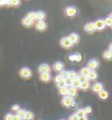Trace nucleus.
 I'll use <instances>...</instances> for the list:
<instances>
[{
    "instance_id": "1",
    "label": "nucleus",
    "mask_w": 112,
    "mask_h": 120,
    "mask_svg": "<svg viewBox=\"0 0 112 120\" xmlns=\"http://www.w3.org/2000/svg\"><path fill=\"white\" fill-rule=\"evenodd\" d=\"M19 75L20 76L24 78V79H29L32 77V70L30 69L29 68H22L19 71Z\"/></svg>"
},
{
    "instance_id": "2",
    "label": "nucleus",
    "mask_w": 112,
    "mask_h": 120,
    "mask_svg": "<svg viewBox=\"0 0 112 120\" xmlns=\"http://www.w3.org/2000/svg\"><path fill=\"white\" fill-rule=\"evenodd\" d=\"M60 45H61V47H64V48L69 49V48H71V47H73L74 44L71 42V40H69L68 37H63L62 39L60 40Z\"/></svg>"
},
{
    "instance_id": "3",
    "label": "nucleus",
    "mask_w": 112,
    "mask_h": 120,
    "mask_svg": "<svg viewBox=\"0 0 112 120\" xmlns=\"http://www.w3.org/2000/svg\"><path fill=\"white\" fill-rule=\"evenodd\" d=\"M65 13L67 17H75L77 14V8L75 6H68L65 9Z\"/></svg>"
},
{
    "instance_id": "4",
    "label": "nucleus",
    "mask_w": 112,
    "mask_h": 120,
    "mask_svg": "<svg viewBox=\"0 0 112 120\" xmlns=\"http://www.w3.org/2000/svg\"><path fill=\"white\" fill-rule=\"evenodd\" d=\"M73 103H74V99H73V97H69V96H65L61 100L62 105H64L67 108H69L73 104Z\"/></svg>"
},
{
    "instance_id": "5",
    "label": "nucleus",
    "mask_w": 112,
    "mask_h": 120,
    "mask_svg": "<svg viewBox=\"0 0 112 120\" xmlns=\"http://www.w3.org/2000/svg\"><path fill=\"white\" fill-rule=\"evenodd\" d=\"M95 27H96V30H98V31H102L103 30L104 28H105V23H104V20L103 19H99L96 20L95 22Z\"/></svg>"
},
{
    "instance_id": "6",
    "label": "nucleus",
    "mask_w": 112,
    "mask_h": 120,
    "mask_svg": "<svg viewBox=\"0 0 112 120\" xmlns=\"http://www.w3.org/2000/svg\"><path fill=\"white\" fill-rule=\"evenodd\" d=\"M99 67V61L96 59H91L88 62V68L90 70H96Z\"/></svg>"
},
{
    "instance_id": "7",
    "label": "nucleus",
    "mask_w": 112,
    "mask_h": 120,
    "mask_svg": "<svg viewBox=\"0 0 112 120\" xmlns=\"http://www.w3.org/2000/svg\"><path fill=\"white\" fill-rule=\"evenodd\" d=\"M46 26H47V25L44 20H40L36 23V29L40 32H43L46 30Z\"/></svg>"
},
{
    "instance_id": "8",
    "label": "nucleus",
    "mask_w": 112,
    "mask_h": 120,
    "mask_svg": "<svg viewBox=\"0 0 112 120\" xmlns=\"http://www.w3.org/2000/svg\"><path fill=\"white\" fill-rule=\"evenodd\" d=\"M84 29L87 33L89 34H93L95 31H96V27H95V24L93 22H89V23L86 24L85 26H84Z\"/></svg>"
},
{
    "instance_id": "9",
    "label": "nucleus",
    "mask_w": 112,
    "mask_h": 120,
    "mask_svg": "<svg viewBox=\"0 0 112 120\" xmlns=\"http://www.w3.org/2000/svg\"><path fill=\"white\" fill-rule=\"evenodd\" d=\"M39 71L40 73H50L51 71V68L48 64H41L40 67H39Z\"/></svg>"
},
{
    "instance_id": "10",
    "label": "nucleus",
    "mask_w": 112,
    "mask_h": 120,
    "mask_svg": "<svg viewBox=\"0 0 112 120\" xmlns=\"http://www.w3.org/2000/svg\"><path fill=\"white\" fill-rule=\"evenodd\" d=\"M22 25L26 27H31L33 25V20H32L28 17H25L22 19Z\"/></svg>"
},
{
    "instance_id": "11",
    "label": "nucleus",
    "mask_w": 112,
    "mask_h": 120,
    "mask_svg": "<svg viewBox=\"0 0 112 120\" xmlns=\"http://www.w3.org/2000/svg\"><path fill=\"white\" fill-rule=\"evenodd\" d=\"M51 75L50 73H41L40 74V79L42 82H49L51 80Z\"/></svg>"
},
{
    "instance_id": "12",
    "label": "nucleus",
    "mask_w": 112,
    "mask_h": 120,
    "mask_svg": "<svg viewBox=\"0 0 112 120\" xmlns=\"http://www.w3.org/2000/svg\"><path fill=\"white\" fill-rule=\"evenodd\" d=\"M68 38H69V40H71V42H72L73 44H76L79 42L80 37H79V35L77 34H75V33L71 34L69 36H68Z\"/></svg>"
},
{
    "instance_id": "13",
    "label": "nucleus",
    "mask_w": 112,
    "mask_h": 120,
    "mask_svg": "<svg viewBox=\"0 0 112 120\" xmlns=\"http://www.w3.org/2000/svg\"><path fill=\"white\" fill-rule=\"evenodd\" d=\"M64 68V64L60 61H56L55 63L53 64V69L55 70L56 72H60L62 71Z\"/></svg>"
},
{
    "instance_id": "14",
    "label": "nucleus",
    "mask_w": 112,
    "mask_h": 120,
    "mask_svg": "<svg viewBox=\"0 0 112 120\" xmlns=\"http://www.w3.org/2000/svg\"><path fill=\"white\" fill-rule=\"evenodd\" d=\"M102 90H103V85H102V83H101V82H96V83L92 86V90L94 92L98 93L99 91H101Z\"/></svg>"
},
{
    "instance_id": "15",
    "label": "nucleus",
    "mask_w": 112,
    "mask_h": 120,
    "mask_svg": "<svg viewBox=\"0 0 112 120\" xmlns=\"http://www.w3.org/2000/svg\"><path fill=\"white\" fill-rule=\"evenodd\" d=\"M98 96L102 100H106V99L109 97V93H108L107 90H102L101 91H99L98 92Z\"/></svg>"
},
{
    "instance_id": "16",
    "label": "nucleus",
    "mask_w": 112,
    "mask_h": 120,
    "mask_svg": "<svg viewBox=\"0 0 112 120\" xmlns=\"http://www.w3.org/2000/svg\"><path fill=\"white\" fill-rule=\"evenodd\" d=\"M46 19V13L43 11H36V19L38 21L40 20H44Z\"/></svg>"
},
{
    "instance_id": "17",
    "label": "nucleus",
    "mask_w": 112,
    "mask_h": 120,
    "mask_svg": "<svg viewBox=\"0 0 112 120\" xmlns=\"http://www.w3.org/2000/svg\"><path fill=\"white\" fill-rule=\"evenodd\" d=\"M76 95H77V89H76V88H74L73 86L68 88L67 96H69V97H75Z\"/></svg>"
},
{
    "instance_id": "18",
    "label": "nucleus",
    "mask_w": 112,
    "mask_h": 120,
    "mask_svg": "<svg viewBox=\"0 0 112 120\" xmlns=\"http://www.w3.org/2000/svg\"><path fill=\"white\" fill-rule=\"evenodd\" d=\"M98 76V75L97 73L96 72V70H90L89 71V75H88V78H89V80H96V78Z\"/></svg>"
},
{
    "instance_id": "19",
    "label": "nucleus",
    "mask_w": 112,
    "mask_h": 120,
    "mask_svg": "<svg viewBox=\"0 0 112 120\" xmlns=\"http://www.w3.org/2000/svg\"><path fill=\"white\" fill-rule=\"evenodd\" d=\"M102 56H103V58L105 59V60H112V51L111 50H106L104 53H103V54H102Z\"/></svg>"
},
{
    "instance_id": "20",
    "label": "nucleus",
    "mask_w": 112,
    "mask_h": 120,
    "mask_svg": "<svg viewBox=\"0 0 112 120\" xmlns=\"http://www.w3.org/2000/svg\"><path fill=\"white\" fill-rule=\"evenodd\" d=\"M72 86L74 87V88H76V89L80 88V86H81V81L79 80L78 76L76 77V78H75V79H73V84H72Z\"/></svg>"
},
{
    "instance_id": "21",
    "label": "nucleus",
    "mask_w": 112,
    "mask_h": 120,
    "mask_svg": "<svg viewBox=\"0 0 112 120\" xmlns=\"http://www.w3.org/2000/svg\"><path fill=\"white\" fill-rule=\"evenodd\" d=\"M33 117H34V115L32 111H29V110H26V115H25V118L24 119L26 120H33Z\"/></svg>"
},
{
    "instance_id": "22",
    "label": "nucleus",
    "mask_w": 112,
    "mask_h": 120,
    "mask_svg": "<svg viewBox=\"0 0 112 120\" xmlns=\"http://www.w3.org/2000/svg\"><path fill=\"white\" fill-rule=\"evenodd\" d=\"M59 93L62 96H67L68 93V88L67 87H63V88H60L59 89Z\"/></svg>"
},
{
    "instance_id": "23",
    "label": "nucleus",
    "mask_w": 112,
    "mask_h": 120,
    "mask_svg": "<svg viewBox=\"0 0 112 120\" xmlns=\"http://www.w3.org/2000/svg\"><path fill=\"white\" fill-rule=\"evenodd\" d=\"M89 87H90V84H89V81H87V82H81V86H80V88H81V90H87Z\"/></svg>"
},
{
    "instance_id": "24",
    "label": "nucleus",
    "mask_w": 112,
    "mask_h": 120,
    "mask_svg": "<svg viewBox=\"0 0 112 120\" xmlns=\"http://www.w3.org/2000/svg\"><path fill=\"white\" fill-rule=\"evenodd\" d=\"M89 71H90V69H89L88 67H83L82 69L80 70V74H81V75H86V76H88Z\"/></svg>"
},
{
    "instance_id": "25",
    "label": "nucleus",
    "mask_w": 112,
    "mask_h": 120,
    "mask_svg": "<svg viewBox=\"0 0 112 120\" xmlns=\"http://www.w3.org/2000/svg\"><path fill=\"white\" fill-rule=\"evenodd\" d=\"M20 3H21V1H20V0H11L10 2H8V3H7V4H10V5H11V6L17 7V6H19V5Z\"/></svg>"
},
{
    "instance_id": "26",
    "label": "nucleus",
    "mask_w": 112,
    "mask_h": 120,
    "mask_svg": "<svg viewBox=\"0 0 112 120\" xmlns=\"http://www.w3.org/2000/svg\"><path fill=\"white\" fill-rule=\"evenodd\" d=\"M26 110H24V109H19V110L17 111V115L22 119V118H25V115H26Z\"/></svg>"
},
{
    "instance_id": "27",
    "label": "nucleus",
    "mask_w": 112,
    "mask_h": 120,
    "mask_svg": "<svg viewBox=\"0 0 112 120\" xmlns=\"http://www.w3.org/2000/svg\"><path fill=\"white\" fill-rule=\"evenodd\" d=\"M75 114L78 116V117H83V116H86L87 114H86L85 112V110L84 109H78V110H76Z\"/></svg>"
},
{
    "instance_id": "28",
    "label": "nucleus",
    "mask_w": 112,
    "mask_h": 120,
    "mask_svg": "<svg viewBox=\"0 0 112 120\" xmlns=\"http://www.w3.org/2000/svg\"><path fill=\"white\" fill-rule=\"evenodd\" d=\"M26 17H28L29 19H31L32 20H35L36 19V11H29L28 13H27Z\"/></svg>"
},
{
    "instance_id": "29",
    "label": "nucleus",
    "mask_w": 112,
    "mask_h": 120,
    "mask_svg": "<svg viewBox=\"0 0 112 120\" xmlns=\"http://www.w3.org/2000/svg\"><path fill=\"white\" fill-rule=\"evenodd\" d=\"M67 75H68V77H70L71 79H75V78H76V77L78 76L77 73H76L75 71H74V70L67 71Z\"/></svg>"
},
{
    "instance_id": "30",
    "label": "nucleus",
    "mask_w": 112,
    "mask_h": 120,
    "mask_svg": "<svg viewBox=\"0 0 112 120\" xmlns=\"http://www.w3.org/2000/svg\"><path fill=\"white\" fill-rule=\"evenodd\" d=\"M103 20H104L105 26L110 27V26H111V24H112V18L111 17H107L105 19H103Z\"/></svg>"
},
{
    "instance_id": "31",
    "label": "nucleus",
    "mask_w": 112,
    "mask_h": 120,
    "mask_svg": "<svg viewBox=\"0 0 112 120\" xmlns=\"http://www.w3.org/2000/svg\"><path fill=\"white\" fill-rule=\"evenodd\" d=\"M64 81H65V82H66V86H72L73 84V79H71L70 77H67L66 79H64Z\"/></svg>"
},
{
    "instance_id": "32",
    "label": "nucleus",
    "mask_w": 112,
    "mask_h": 120,
    "mask_svg": "<svg viewBox=\"0 0 112 120\" xmlns=\"http://www.w3.org/2000/svg\"><path fill=\"white\" fill-rule=\"evenodd\" d=\"M60 75L62 77V79H66L67 77H68V75H67V71H65V70H62V71H60Z\"/></svg>"
},
{
    "instance_id": "33",
    "label": "nucleus",
    "mask_w": 112,
    "mask_h": 120,
    "mask_svg": "<svg viewBox=\"0 0 112 120\" xmlns=\"http://www.w3.org/2000/svg\"><path fill=\"white\" fill-rule=\"evenodd\" d=\"M78 78H79V80L81 81V82H87V81L89 80L88 76H86V75H80L79 76H78Z\"/></svg>"
},
{
    "instance_id": "34",
    "label": "nucleus",
    "mask_w": 112,
    "mask_h": 120,
    "mask_svg": "<svg viewBox=\"0 0 112 120\" xmlns=\"http://www.w3.org/2000/svg\"><path fill=\"white\" fill-rule=\"evenodd\" d=\"M57 87H58L59 89H60V88H63V87H67L65 81H64V80H61L60 82H59L57 83Z\"/></svg>"
},
{
    "instance_id": "35",
    "label": "nucleus",
    "mask_w": 112,
    "mask_h": 120,
    "mask_svg": "<svg viewBox=\"0 0 112 120\" xmlns=\"http://www.w3.org/2000/svg\"><path fill=\"white\" fill-rule=\"evenodd\" d=\"M61 80H64V79H62V77L60 76V75H56V76L53 78V81L55 82L56 83H58V82H60Z\"/></svg>"
},
{
    "instance_id": "36",
    "label": "nucleus",
    "mask_w": 112,
    "mask_h": 120,
    "mask_svg": "<svg viewBox=\"0 0 112 120\" xmlns=\"http://www.w3.org/2000/svg\"><path fill=\"white\" fill-rule=\"evenodd\" d=\"M12 118H13V115L11 113H7L4 116V120H12Z\"/></svg>"
},
{
    "instance_id": "37",
    "label": "nucleus",
    "mask_w": 112,
    "mask_h": 120,
    "mask_svg": "<svg viewBox=\"0 0 112 120\" xmlns=\"http://www.w3.org/2000/svg\"><path fill=\"white\" fill-rule=\"evenodd\" d=\"M19 109H20V107L19 104H13V105L11 106V110H12V111H18Z\"/></svg>"
},
{
    "instance_id": "38",
    "label": "nucleus",
    "mask_w": 112,
    "mask_h": 120,
    "mask_svg": "<svg viewBox=\"0 0 112 120\" xmlns=\"http://www.w3.org/2000/svg\"><path fill=\"white\" fill-rule=\"evenodd\" d=\"M69 120H79V117H78L75 113L72 114V115L69 117Z\"/></svg>"
},
{
    "instance_id": "39",
    "label": "nucleus",
    "mask_w": 112,
    "mask_h": 120,
    "mask_svg": "<svg viewBox=\"0 0 112 120\" xmlns=\"http://www.w3.org/2000/svg\"><path fill=\"white\" fill-rule=\"evenodd\" d=\"M84 110H85V112L86 114H89L92 112V109H91V107L90 106H87L84 108Z\"/></svg>"
},
{
    "instance_id": "40",
    "label": "nucleus",
    "mask_w": 112,
    "mask_h": 120,
    "mask_svg": "<svg viewBox=\"0 0 112 120\" xmlns=\"http://www.w3.org/2000/svg\"><path fill=\"white\" fill-rule=\"evenodd\" d=\"M12 120H21V118H20L18 115H15V116H13V118H12Z\"/></svg>"
},
{
    "instance_id": "41",
    "label": "nucleus",
    "mask_w": 112,
    "mask_h": 120,
    "mask_svg": "<svg viewBox=\"0 0 112 120\" xmlns=\"http://www.w3.org/2000/svg\"><path fill=\"white\" fill-rule=\"evenodd\" d=\"M79 120H89V119H88V117H86V116H83V117H80Z\"/></svg>"
},
{
    "instance_id": "42",
    "label": "nucleus",
    "mask_w": 112,
    "mask_h": 120,
    "mask_svg": "<svg viewBox=\"0 0 112 120\" xmlns=\"http://www.w3.org/2000/svg\"><path fill=\"white\" fill-rule=\"evenodd\" d=\"M109 50H111L112 51V43L109 45Z\"/></svg>"
},
{
    "instance_id": "43",
    "label": "nucleus",
    "mask_w": 112,
    "mask_h": 120,
    "mask_svg": "<svg viewBox=\"0 0 112 120\" xmlns=\"http://www.w3.org/2000/svg\"><path fill=\"white\" fill-rule=\"evenodd\" d=\"M110 17H111V18H112V13H111V15H110Z\"/></svg>"
},
{
    "instance_id": "44",
    "label": "nucleus",
    "mask_w": 112,
    "mask_h": 120,
    "mask_svg": "<svg viewBox=\"0 0 112 120\" xmlns=\"http://www.w3.org/2000/svg\"><path fill=\"white\" fill-rule=\"evenodd\" d=\"M110 27H112V24H111V26H110Z\"/></svg>"
},
{
    "instance_id": "45",
    "label": "nucleus",
    "mask_w": 112,
    "mask_h": 120,
    "mask_svg": "<svg viewBox=\"0 0 112 120\" xmlns=\"http://www.w3.org/2000/svg\"><path fill=\"white\" fill-rule=\"evenodd\" d=\"M1 1H3V0H0V2H1Z\"/></svg>"
},
{
    "instance_id": "46",
    "label": "nucleus",
    "mask_w": 112,
    "mask_h": 120,
    "mask_svg": "<svg viewBox=\"0 0 112 120\" xmlns=\"http://www.w3.org/2000/svg\"><path fill=\"white\" fill-rule=\"evenodd\" d=\"M61 120H64V119H61Z\"/></svg>"
}]
</instances>
